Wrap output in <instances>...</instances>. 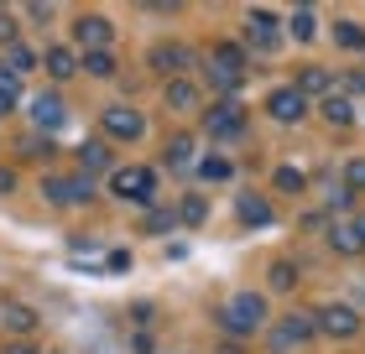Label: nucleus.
<instances>
[{"mask_svg": "<svg viewBox=\"0 0 365 354\" xmlns=\"http://www.w3.org/2000/svg\"><path fill=\"white\" fill-rule=\"evenodd\" d=\"M220 323H225L230 339H251V333L267 328V297L261 292H235L220 308Z\"/></svg>", "mask_w": 365, "mask_h": 354, "instance_id": "f257e3e1", "label": "nucleus"}, {"mask_svg": "<svg viewBox=\"0 0 365 354\" xmlns=\"http://www.w3.org/2000/svg\"><path fill=\"white\" fill-rule=\"evenodd\" d=\"M204 68H209V83H214L220 94H235L240 83H245V47H235V42H220V47H209Z\"/></svg>", "mask_w": 365, "mask_h": 354, "instance_id": "f03ea898", "label": "nucleus"}, {"mask_svg": "<svg viewBox=\"0 0 365 354\" xmlns=\"http://www.w3.org/2000/svg\"><path fill=\"white\" fill-rule=\"evenodd\" d=\"M110 193L125 198V204H152V198H157V172H152V167H115Z\"/></svg>", "mask_w": 365, "mask_h": 354, "instance_id": "7ed1b4c3", "label": "nucleus"}, {"mask_svg": "<svg viewBox=\"0 0 365 354\" xmlns=\"http://www.w3.org/2000/svg\"><path fill=\"white\" fill-rule=\"evenodd\" d=\"M42 198H47V204H94V177H84V172H78V177H47L42 182Z\"/></svg>", "mask_w": 365, "mask_h": 354, "instance_id": "20e7f679", "label": "nucleus"}, {"mask_svg": "<svg viewBox=\"0 0 365 354\" xmlns=\"http://www.w3.org/2000/svg\"><path fill=\"white\" fill-rule=\"evenodd\" d=\"M313 323H319V333H329V339H355L360 333V313L350 308V302H329V308L313 313Z\"/></svg>", "mask_w": 365, "mask_h": 354, "instance_id": "39448f33", "label": "nucleus"}, {"mask_svg": "<svg viewBox=\"0 0 365 354\" xmlns=\"http://www.w3.org/2000/svg\"><path fill=\"white\" fill-rule=\"evenodd\" d=\"M99 130H105L110 141H141L146 136V120L130 105H110L105 115H99Z\"/></svg>", "mask_w": 365, "mask_h": 354, "instance_id": "423d86ee", "label": "nucleus"}, {"mask_svg": "<svg viewBox=\"0 0 365 354\" xmlns=\"http://www.w3.org/2000/svg\"><path fill=\"white\" fill-rule=\"evenodd\" d=\"M204 130L214 141H235L240 130H245V110L235 105V99H220V105H209V115H204Z\"/></svg>", "mask_w": 365, "mask_h": 354, "instance_id": "0eeeda50", "label": "nucleus"}, {"mask_svg": "<svg viewBox=\"0 0 365 354\" xmlns=\"http://www.w3.org/2000/svg\"><path fill=\"white\" fill-rule=\"evenodd\" d=\"M267 115H272V120H282V125H297V120H308V99L297 94L292 83H282V89L267 94Z\"/></svg>", "mask_w": 365, "mask_h": 354, "instance_id": "6e6552de", "label": "nucleus"}, {"mask_svg": "<svg viewBox=\"0 0 365 354\" xmlns=\"http://www.w3.org/2000/svg\"><path fill=\"white\" fill-rule=\"evenodd\" d=\"M245 42H251L256 53H277V47H282V21L272 11H251V21H245Z\"/></svg>", "mask_w": 365, "mask_h": 354, "instance_id": "1a4fd4ad", "label": "nucleus"}, {"mask_svg": "<svg viewBox=\"0 0 365 354\" xmlns=\"http://www.w3.org/2000/svg\"><path fill=\"white\" fill-rule=\"evenodd\" d=\"M313 333H319V323H313L308 313H287V318L272 328V349H297V344H308Z\"/></svg>", "mask_w": 365, "mask_h": 354, "instance_id": "9d476101", "label": "nucleus"}, {"mask_svg": "<svg viewBox=\"0 0 365 354\" xmlns=\"http://www.w3.org/2000/svg\"><path fill=\"white\" fill-rule=\"evenodd\" d=\"M73 37L89 47V53H99V47H110V37H115V26L105 21V16H78L73 21Z\"/></svg>", "mask_w": 365, "mask_h": 354, "instance_id": "9b49d317", "label": "nucleus"}, {"mask_svg": "<svg viewBox=\"0 0 365 354\" xmlns=\"http://www.w3.org/2000/svg\"><path fill=\"white\" fill-rule=\"evenodd\" d=\"M31 125L37 130H63V99L58 94H37L31 99Z\"/></svg>", "mask_w": 365, "mask_h": 354, "instance_id": "f8f14e48", "label": "nucleus"}, {"mask_svg": "<svg viewBox=\"0 0 365 354\" xmlns=\"http://www.w3.org/2000/svg\"><path fill=\"white\" fill-rule=\"evenodd\" d=\"M188 63H193V53H188V47H178V42H168V47H157V53H152V68L157 73H173V78H182Z\"/></svg>", "mask_w": 365, "mask_h": 354, "instance_id": "ddd939ff", "label": "nucleus"}, {"mask_svg": "<svg viewBox=\"0 0 365 354\" xmlns=\"http://www.w3.org/2000/svg\"><path fill=\"white\" fill-rule=\"evenodd\" d=\"M235 214H240V224H251V229H261V224H272V204L261 193H240V204H235Z\"/></svg>", "mask_w": 365, "mask_h": 354, "instance_id": "4468645a", "label": "nucleus"}, {"mask_svg": "<svg viewBox=\"0 0 365 354\" xmlns=\"http://www.w3.org/2000/svg\"><path fill=\"white\" fill-rule=\"evenodd\" d=\"M0 323L11 333H37V313L21 308V302H0Z\"/></svg>", "mask_w": 365, "mask_h": 354, "instance_id": "2eb2a0df", "label": "nucleus"}, {"mask_svg": "<svg viewBox=\"0 0 365 354\" xmlns=\"http://www.w3.org/2000/svg\"><path fill=\"white\" fill-rule=\"evenodd\" d=\"M78 167H84V177L105 172V167H110V146L105 141H84V146H78Z\"/></svg>", "mask_w": 365, "mask_h": 354, "instance_id": "dca6fc26", "label": "nucleus"}, {"mask_svg": "<svg viewBox=\"0 0 365 354\" xmlns=\"http://www.w3.org/2000/svg\"><path fill=\"white\" fill-rule=\"evenodd\" d=\"M319 110H324V120H329V125H350V120H355V99H344V94L319 99Z\"/></svg>", "mask_w": 365, "mask_h": 354, "instance_id": "f3484780", "label": "nucleus"}, {"mask_svg": "<svg viewBox=\"0 0 365 354\" xmlns=\"http://www.w3.org/2000/svg\"><path fill=\"white\" fill-rule=\"evenodd\" d=\"M42 63H47V73H53V78H73L78 73V53H73V47H53Z\"/></svg>", "mask_w": 365, "mask_h": 354, "instance_id": "a211bd4d", "label": "nucleus"}, {"mask_svg": "<svg viewBox=\"0 0 365 354\" xmlns=\"http://www.w3.org/2000/svg\"><path fill=\"white\" fill-rule=\"evenodd\" d=\"M329 245L339 250V256H355L360 250V234H355V219H339L334 229H329Z\"/></svg>", "mask_w": 365, "mask_h": 354, "instance_id": "6ab92c4d", "label": "nucleus"}, {"mask_svg": "<svg viewBox=\"0 0 365 354\" xmlns=\"http://www.w3.org/2000/svg\"><path fill=\"white\" fill-rule=\"evenodd\" d=\"M78 68L94 73V78H115V53H110V47H99V53H84V58H78Z\"/></svg>", "mask_w": 365, "mask_h": 354, "instance_id": "aec40b11", "label": "nucleus"}, {"mask_svg": "<svg viewBox=\"0 0 365 354\" xmlns=\"http://www.w3.org/2000/svg\"><path fill=\"white\" fill-rule=\"evenodd\" d=\"M334 42L344 53H365V26L360 21H334Z\"/></svg>", "mask_w": 365, "mask_h": 354, "instance_id": "412c9836", "label": "nucleus"}, {"mask_svg": "<svg viewBox=\"0 0 365 354\" xmlns=\"http://www.w3.org/2000/svg\"><path fill=\"white\" fill-rule=\"evenodd\" d=\"M230 172H235V162L220 157V151H214V157H198V177H204V182H225Z\"/></svg>", "mask_w": 365, "mask_h": 354, "instance_id": "4be33fe9", "label": "nucleus"}, {"mask_svg": "<svg viewBox=\"0 0 365 354\" xmlns=\"http://www.w3.org/2000/svg\"><path fill=\"white\" fill-rule=\"evenodd\" d=\"M162 157H168V167H178V172H182V167H193V136H173Z\"/></svg>", "mask_w": 365, "mask_h": 354, "instance_id": "5701e85b", "label": "nucleus"}, {"mask_svg": "<svg viewBox=\"0 0 365 354\" xmlns=\"http://www.w3.org/2000/svg\"><path fill=\"white\" fill-rule=\"evenodd\" d=\"M6 68H11L16 78H21V73H31V68H37V53H31L26 42H11V53H6Z\"/></svg>", "mask_w": 365, "mask_h": 354, "instance_id": "b1692460", "label": "nucleus"}, {"mask_svg": "<svg viewBox=\"0 0 365 354\" xmlns=\"http://www.w3.org/2000/svg\"><path fill=\"white\" fill-rule=\"evenodd\" d=\"M168 105H173V110H193V105H198V89H193L188 78H173V83H168Z\"/></svg>", "mask_w": 365, "mask_h": 354, "instance_id": "393cba45", "label": "nucleus"}, {"mask_svg": "<svg viewBox=\"0 0 365 354\" xmlns=\"http://www.w3.org/2000/svg\"><path fill=\"white\" fill-rule=\"evenodd\" d=\"M267 281H272V292H292V286H297V266L292 261H277L267 271Z\"/></svg>", "mask_w": 365, "mask_h": 354, "instance_id": "a878e982", "label": "nucleus"}, {"mask_svg": "<svg viewBox=\"0 0 365 354\" xmlns=\"http://www.w3.org/2000/svg\"><path fill=\"white\" fill-rule=\"evenodd\" d=\"M16 99H21V78H16L6 63H0V105L6 110H16Z\"/></svg>", "mask_w": 365, "mask_h": 354, "instance_id": "bb28decb", "label": "nucleus"}, {"mask_svg": "<svg viewBox=\"0 0 365 354\" xmlns=\"http://www.w3.org/2000/svg\"><path fill=\"white\" fill-rule=\"evenodd\" d=\"M178 219H182V224H204V219H209V204H204V198H182V204H178Z\"/></svg>", "mask_w": 365, "mask_h": 354, "instance_id": "cd10ccee", "label": "nucleus"}, {"mask_svg": "<svg viewBox=\"0 0 365 354\" xmlns=\"http://www.w3.org/2000/svg\"><path fill=\"white\" fill-rule=\"evenodd\" d=\"M173 224H178V209H152V214L141 219L146 234H162V229H173Z\"/></svg>", "mask_w": 365, "mask_h": 354, "instance_id": "c85d7f7f", "label": "nucleus"}, {"mask_svg": "<svg viewBox=\"0 0 365 354\" xmlns=\"http://www.w3.org/2000/svg\"><path fill=\"white\" fill-rule=\"evenodd\" d=\"M313 31H319V16H313V11H292V37L313 42Z\"/></svg>", "mask_w": 365, "mask_h": 354, "instance_id": "c756f323", "label": "nucleus"}, {"mask_svg": "<svg viewBox=\"0 0 365 354\" xmlns=\"http://www.w3.org/2000/svg\"><path fill=\"white\" fill-rule=\"evenodd\" d=\"M272 182H277L282 193H297V188H303V172H297V167H277V172H272Z\"/></svg>", "mask_w": 365, "mask_h": 354, "instance_id": "7c9ffc66", "label": "nucleus"}, {"mask_svg": "<svg viewBox=\"0 0 365 354\" xmlns=\"http://www.w3.org/2000/svg\"><path fill=\"white\" fill-rule=\"evenodd\" d=\"M334 94H344V99H360V94H365V73H344V78L334 83Z\"/></svg>", "mask_w": 365, "mask_h": 354, "instance_id": "2f4dec72", "label": "nucleus"}, {"mask_svg": "<svg viewBox=\"0 0 365 354\" xmlns=\"http://www.w3.org/2000/svg\"><path fill=\"white\" fill-rule=\"evenodd\" d=\"M344 188H365V157L344 162Z\"/></svg>", "mask_w": 365, "mask_h": 354, "instance_id": "473e14b6", "label": "nucleus"}, {"mask_svg": "<svg viewBox=\"0 0 365 354\" xmlns=\"http://www.w3.org/2000/svg\"><path fill=\"white\" fill-rule=\"evenodd\" d=\"M16 188V172H11V167H0V193H11Z\"/></svg>", "mask_w": 365, "mask_h": 354, "instance_id": "72a5a7b5", "label": "nucleus"}, {"mask_svg": "<svg viewBox=\"0 0 365 354\" xmlns=\"http://www.w3.org/2000/svg\"><path fill=\"white\" fill-rule=\"evenodd\" d=\"M6 354H37V349H31V344H11Z\"/></svg>", "mask_w": 365, "mask_h": 354, "instance_id": "f704fd0d", "label": "nucleus"}, {"mask_svg": "<svg viewBox=\"0 0 365 354\" xmlns=\"http://www.w3.org/2000/svg\"><path fill=\"white\" fill-rule=\"evenodd\" d=\"M355 234H360V250H365V214L355 219Z\"/></svg>", "mask_w": 365, "mask_h": 354, "instance_id": "c9c22d12", "label": "nucleus"}, {"mask_svg": "<svg viewBox=\"0 0 365 354\" xmlns=\"http://www.w3.org/2000/svg\"><path fill=\"white\" fill-rule=\"evenodd\" d=\"M6 115H11V110H6V105H0V120H6Z\"/></svg>", "mask_w": 365, "mask_h": 354, "instance_id": "e433bc0d", "label": "nucleus"}]
</instances>
